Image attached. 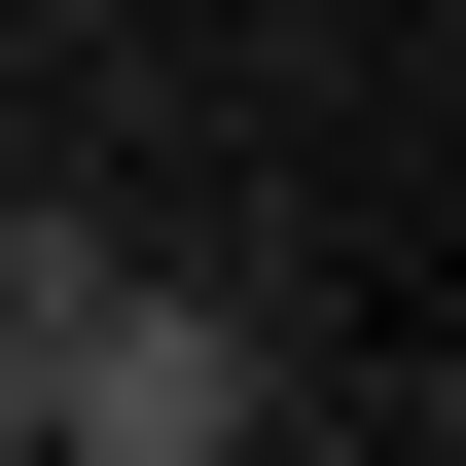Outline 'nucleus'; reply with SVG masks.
I'll use <instances>...</instances> for the list:
<instances>
[{"label": "nucleus", "instance_id": "obj_2", "mask_svg": "<svg viewBox=\"0 0 466 466\" xmlns=\"http://www.w3.org/2000/svg\"><path fill=\"white\" fill-rule=\"evenodd\" d=\"M108 288V216H0V466H36V323Z\"/></svg>", "mask_w": 466, "mask_h": 466}, {"label": "nucleus", "instance_id": "obj_1", "mask_svg": "<svg viewBox=\"0 0 466 466\" xmlns=\"http://www.w3.org/2000/svg\"><path fill=\"white\" fill-rule=\"evenodd\" d=\"M251 431H288V359H251L216 288H144V251L36 323V466H251Z\"/></svg>", "mask_w": 466, "mask_h": 466}]
</instances>
